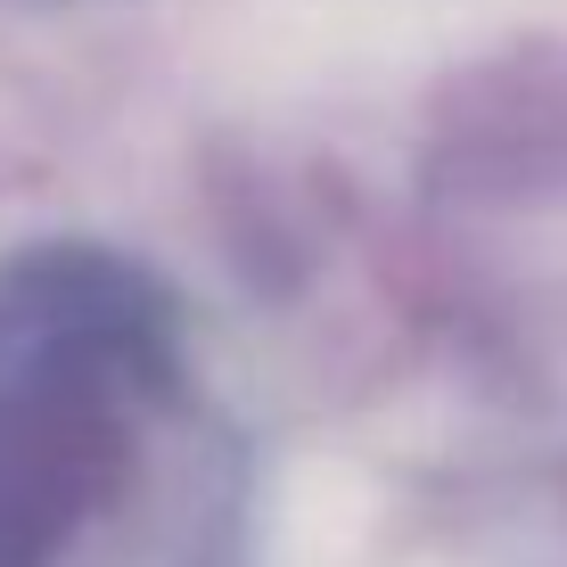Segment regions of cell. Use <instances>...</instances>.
Wrapping results in <instances>:
<instances>
[{
	"label": "cell",
	"instance_id": "6da1fadb",
	"mask_svg": "<svg viewBox=\"0 0 567 567\" xmlns=\"http://www.w3.org/2000/svg\"><path fill=\"white\" fill-rule=\"evenodd\" d=\"M239 427L182 288L107 239L0 256V567H230Z\"/></svg>",
	"mask_w": 567,
	"mask_h": 567
}]
</instances>
